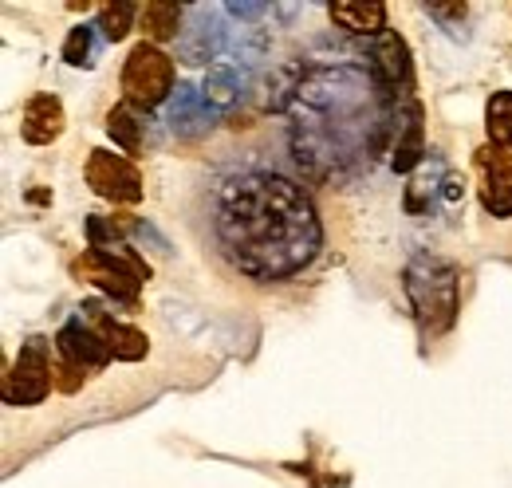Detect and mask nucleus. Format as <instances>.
<instances>
[{
    "instance_id": "nucleus-1",
    "label": "nucleus",
    "mask_w": 512,
    "mask_h": 488,
    "mask_svg": "<svg viewBox=\"0 0 512 488\" xmlns=\"http://www.w3.org/2000/svg\"><path fill=\"white\" fill-rule=\"evenodd\" d=\"M213 233L225 260L264 284L304 272L323 244L320 213L304 185L272 170L237 174L217 189Z\"/></svg>"
},
{
    "instance_id": "nucleus-2",
    "label": "nucleus",
    "mask_w": 512,
    "mask_h": 488,
    "mask_svg": "<svg viewBox=\"0 0 512 488\" xmlns=\"http://www.w3.org/2000/svg\"><path fill=\"white\" fill-rule=\"evenodd\" d=\"M292 150L312 174H335L351 162H371L390 122L386 83L355 63L304 71L292 99Z\"/></svg>"
},
{
    "instance_id": "nucleus-3",
    "label": "nucleus",
    "mask_w": 512,
    "mask_h": 488,
    "mask_svg": "<svg viewBox=\"0 0 512 488\" xmlns=\"http://www.w3.org/2000/svg\"><path fill=\"white\" fill-rule=\"evenodd\" d=\"M402 288H406V300L414 307V319L422 327L426 339H438L446 335L461 311V276L449 260L438 256H414L406 264V276H402Z\"/></svg>"
},
{
    "instance_id": "nucleus-4",
    "label": "nucleus",
    "mask_w": 512,
    "mask_h": 488,
    "mask_svg": "<svg viewBox=\"0 0 512 488\" xmlns=\"http://www.w3.org/2000/svg\"><path fill=\"white\" fill-rule=\"evenodd\" d=\"M71 276L79 284H95L99 292H107L119 304L134 307L138 304V288L150 280V264L127 244H119V248H87L83 256L71 260Z\"/></svg>"
},
{
    "instance_id": "nucleus-5",
    "label": "nucleus",
    "mask_w": 512,
    "mask_h": 488,
    "mask_svg": "<svg viewBox=\"0 0 512 488\" xmlns=\"http://www.w3.org/2000/svg\"><path fill=\"white\" fill-rule=\"evenodd\" d=\"M174 91H178L174 87V60L150 40L134 44L127 63H123V95H127L130 107H142V111L162 107L174 99Z\"/></svg>"
},
{
    "instance_id": "nucleus-6",
    "label": "nucleus",
    "mask_w": 512,
    "mask_h": 488,
    "mask_svg": "<svg viewBox=\"0 0 512 488\" xmlns=\"http://www.w3.org/2000/svg\"><path fill=\"white\" fill-rule=\"evenodd\" d=\"M56 386V366H52V355H48V339L32 335L12 370L4 374V402L8 406H40Z\"/></svg>"
},
{
    "instance_id": "nucleus-7",
    "label": "nucleus",
    "mask_w": 512,
    "mask_h": 488,
    "mask_svg": "<svg viewBox=\"0 0 512 488\" xmlns=\"http://www.w3.org/2000/svg\"><path fill=\"white\" fill-rule=\"evenodd\" d=\"M87 185L103 197V201H115V205H134L142 201V174L138 166L123 158V154H111V150H91L87 158Z\"/></svg>"
},
{
    "instance_id": "nucleus-8",
    "label": "nucleus",
    "mask_w": 512,
    "mask_h": 488,
    "mask_svg": "<svg viewBox=\"0 0 512 488\" xmlns=\"http://www.w3.org/2000/svg\"><path fill=\"white\" fill-rule=\"evenodd\" d=\"M79 319H83V323H91V327L107 339V347H111V355H115V359H123V363H138V359H146V355H150V339H146L138 327L119 323L115 315H107L99 300H87V304L79 307Z\"/></svg>"
},
{
    "instance_id": "nucleus-9",
    "label": "nucleus",
    "mask_w": 512,
    "mask_h": 488,
    "mask_svg": "<svg viewBox=\"0 0 512 488\" xmlns=\"http://www.w3.org/2000/svg\"><path fill=\"white\" fill-rule=\"evenodd\" d=\"M56 351H60V359L83 366V370H103V366L115 359L111 347H107V339L91 323H83V319H71L67 327H60Z\"/></svg>"
},
{
    "instance_id": "nucleus-10",
    "label": "nucleus",
    "mask_w": 512,
    "mask_h": 488,
    "mask_svg": "<svg viewBox=\"0 0 512 488\" xmlns=\"http://www.w3.org/2000/svg\"><path fill=\"white\" fill-rule=\"evenodd\" d=\"M394 154H390V170L394 174H414L418 162L426 158V126H422V103H406V111H398L394 119Z\"/></svg>"
},
{
    "instance_id": "nucleus-11",
    "label": "nucleus",
    "mask_w": 512,
    "mask_h": 488,
    "mask_svg": "<svg viewBox=\"0 0 512 488\" xmlns=\"http://www.w3.org/2000/svg\"><path fill=\"white\" fill-rule=\"evenodd\" d=\"M477 166H481V205L493 217H512V166L493 150L481 146L477 150Z\"/></svg>"
},
{
    "instance_id": "nucleus-12",
    "label": "nucleus",
    "mask_w": 512,
    "mask_h": 488,
    "mask_svg": "<svg viewBox=\"0 0 512 488\" xmlns=\"http://www.w3.org/2000/svg\"><path fill=\"white\" fill-rule=\"evenodd\" d=\"M64 126H67L64 103H60L56 95L40 91V95H32V99L24 103V115H20V134H24V142L48 146V142H56V138L64 134Z\"/></svg>"
},
{
    "instance_id": "nucleus-13",
    "label": "nucleus",
    "mask_w": 512,
    "mask_h": 488,
    "mask_svg": "<svg viewBox=\"0 0 512 488\" xmlns=\"http://www.w3.org/2000/svg\"><path fill=\"white\" fill-rule=\"evenodd\" d=\"M166 122L178 138H201L209 126H213V107L205 103V95L190 87V83H178L174 99L166 103Z\"/></svg>"
},
{
    "instance_id": "nucleus-14",
    "label": "nucleus",
    "mask_w": 512,
    "mask_h": 488,
    "mask_svg": "<svg viewBox=\"0 0 512 488\" xmlns=\"http://www.w3.org/2000/svg\"><path fill=\"white\" fill-rule=\"evenodd\" d=\"M371 56H375V75L383 79L390 95H398V87L410 91V83H414V67H410V48H406V40H402L398 32L375 36Z\"/></svg>"
},
{
    "instance_id": "nucleus-15",
    "label": "nucleus",
    "mask_w": 512,
    "mask_h": 488,
    "mask_svg": "<svg viewBox=\"0 0 512 488\" xmlns=\"http://www.w3.org/2000/svg\"><path fill=\"white\" fill-rule=\"evenodd\" d=\"M331 20L343 28V32H355V36H383L386 28V4H367V0H339L331 4Z\"/></svg>"
},
{
    "instance_id": "nucleus-16",
    "label": "nucleus",
    "mask_w": 512,
    "mask_h": 488,
    "mask_svg": "<svg viewBox=\"0 0 512 488\" xmlns=\"http://www.w3.org/2000/svg\"><path fill=\"white\" fill-rule=\"evenodd\" d=\"M142 32H146V40L150 44H162V40H178L186 28H182V20H186V12L178 8V4H170V0H150V4H142Z\"/></svg>"
},
{
    "instance_id": "nucleus-17",
    "label": "nucleus",
    "mask_w": 512,
    "mask_h": 488,
    "mask_svg": "<svg viewBox=\"0 0 512 488\" xmlns=\"http://www.w3.org/2000/svg\"><path fill=\"white\" fill-rule=\"evenodd\" d=\"M485 130H489V146L512 162V91H497L485 107Z\"/></svg>"
},
{
    "instance_id": "nucleus-18",
    "label": "nucleus",
    "mask_w": 512,
    "mask_h": 488,
    "mask_svg": "<svg viewBox=\"0 0 512 488\" xmlns=\"http://www.w3.org/2000/svg\"><path fill=\"white\" fill-rule=\"evenodd\" d=\"M190 16L197 20V24H190V28L182 32V60H186V63H205L213 52H221V48H225V40H221V32L205 28L209 8H190Z\"/></svg>"
},
{
    "instance_id": "nucleus-19",
    "label": "nucleus",
    "mask_w": 512,
    "mask_h": 488,
    "mask_svg": "<svg viewBox=\"0 0 512 488\" xmlns=\"http://www.w3.org/2000/svg\"><path fill=\"white\" fill-rule=\"evenodd\" d=\"M201 95H205V103L217 107V111L233 107L237 95H241V75H237V67L225 60L213 63V67L205 71V87H201Z\"/></svg>"
},
{
    "instance_id": "nucleus-20",
    "label": "nucleus",
    "mask_w": 512,
    "mask_h": 488,
    "mask_svg": "<svg viewBox=\"0 0 512 488\" xmlns=\"http://www.w3.org/2000/svg\"><path fill=\"white\" fill-rule=\"evenodd\" d=\"M138 229V221L130 213H115V217H91L87 221V237H91V248H119L130 233Z\"/></svg>"
},
{
    "instance_id": "nucleus-21",
    "label": "nucleus",
    "mask_w": 512,
    "mask_h": 488,
    "mask_svg": "<svg viewBox=\"0 0 512 488\" xmlns=\"http://www.w3.org/2000/svg\"><path fill=\"white\" fill-rule=\"evenodd\" d=\"M107 134H111L115 146H123L127 154H138V150H142V122H138L130 103H119V107L107 111Z\"/></svg>"
},
{
    "instance_id": "nucleus-22",
    "label": "nucleus",
    "mask_w": 512,
    "mask_h": 488,
    "mask_svg": "<svg viewBox=\"0 0 512 488\" xmlns=\"http://www.w3.org/2000/svg\"><path fill=\"white\" fill-rule=\"evenodd\" d=\"M134 16H142V8H134L127 0L103 4V8H99V28H103V36H107L111 44H119V40H127V32L134 28Z\"/></svg>"
},
{
    "instance_id": "nucleus-23",
    "label": "nucleus",
    "mask_w": 512,
    "mask_h": 488,
    "mask_svg": "<svg viewBox=\"0 0 512 488\" xmlns=\"http://www.w3.org/2000/svg\"><path fill=\"white\" fill-rule=\"evenodd\" d=\"M64 60L71 63V67H91V63H95V32H91L87 24H79V28L67 32Z\"/></svg>"
},
{
    "instance_id": "nucleus-24",
    "label": "nucleus",
    "mask_w": 512,
    "mask_h": 488,
    "mask_svg": "<svg viewBox=\"0 0 512 488\" xmlns=\"http://www.w3.org/2000/svg\"><path fill=\"white\" fill-rule=\"evenodd\" d=\"M83 382H87V370L75 363H67V359H60V366H56V386H60L64 394H75Z\"/></svg>"
},
{
    "instance_id": "nucleus-25",
    "label": "nucleus",
    "mask_w": 512,
    "mask_h": 488,
    "mask_svg": "<svg viewBox=\"0 0 512 488\" xmlns=\"http://www.w3.org/2000/svg\"><path fill=\"white\" fill-rule=\"evenodd\" d=\"M430 12L446 20H465V4H430Z\"/></svg>"
}]
</instances>
